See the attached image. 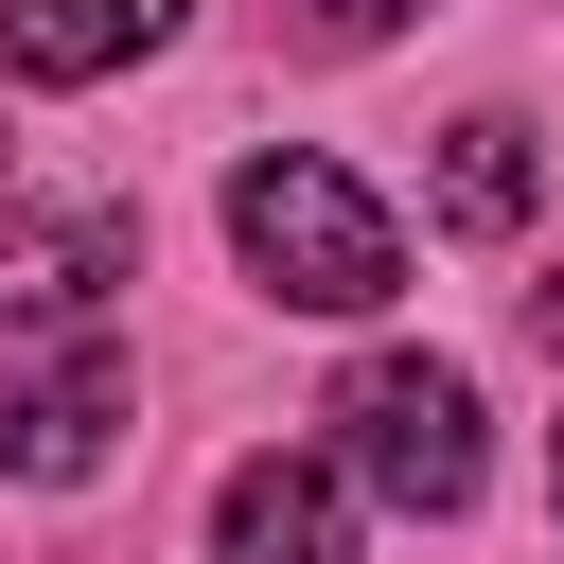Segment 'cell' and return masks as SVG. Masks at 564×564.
I'll return each mask as SVG.
<instances>
[{
    "label": "cell",
    "instance_id": "obj_1",
    "mask_svg": "<svg viewBox=\"0 0 564 564\" xmlns=\"http://www.w3.org/2000/svg\"><path fill=\"white\" fill-rule=\"evenodd\" d=\"M229 247H247V282H264V300H300V317H370V300L405 282L388 212H370L335 159H300V141L229 176Z\"/></svg>",
    "mask_w": 564,
    "mask_h": 564
},
{
    "label": "cell",
    "instance_id": "obj_2",
    "mask_svg": "<svg viewBox=\"0 0 564 564\" xmlns=\"http://www.w3.org/2000/svg\"><path fill=\"white\" fill-rule=\"evenodd\" d=\"M335 423H352V476L388 494V511H476V388L441 370V352H370L352 388H335Z\"/></svg>",
    "mask_w": 564,
    "mask_h": 564
},
{
    "label": "cell",
    "instance_id": "obj_3",
    "mask_svg": "<svg viewBox=\"0 0 564 564\" xmlns=\"http://www.w3.org/2000/svg\"><path fill=\"white\" fill-rule=\"evenodd\" d=\"M106 282H141V212H18L0 229V335H88Z\"/></svg>",
    "mask_w": 564,
    "mask_h": 564
},
{
    "label": "cell",
    "instance_id": "obj_4",
    "mask_svg": "<svg viewBox=\"0 0 564 564\" xmlns=\"http://www.w3.org/2000/svg\"><path fill=\"white\" fill-rule=\"evenodd\" d=\"M106 423H123V352L88 335L70 370H18V388H0V476L70 494V476H106Z\"/></svg>",
    "mask_w": 564,
    "mask_h": 564
},
{
    "label": "cell",
    "instance_id": "obj_5",
    "mask_svg": "<svg viewBox=\"0 0 564 564\" xmlns=\"http://www.w3.org/2000/svg\"><path fill=\"white\" fill-rule=\"evenodd\" d=\"M212 564H352V494H335V458H229V494H212Z\"/></svg>",
    "mask_w": 564,
    "mask_h": 564
},
{
    "label": "cell",
    "instance_id": "obj_6",
    "mask_svg": "<svg viewBox=\"0 0 564 564\" xmlns=\"http://www.w3.org/2000/svg\"><path fill=\"white\" fill-rule=\"evenodd\" d=\"M159 35H176V0H0V70L18 88H88V70L159 53Z\"/></svg>",
    "mask_w": 564,
    "mask_h": 564
},
{
    "label": "cell",
    "instance_id": "obj_7",
    "mask_svg": "<svg viewBox=\"0 0 564 564\" xmlns=\"http://www.w3.org/2000/svg\"><path fill=\"white\" fill-rule=\"evenodd\" d=\"M441 229H458V247H511V229H529V123H511V106L441 123Z\"/></svg>",
    "mask_w": 564,
    "mask_h": 564
},
{
    "label": "cell",
    "instance_id": "obj_8",
    "mask_svg": "<svg viewBox=\"0 0 564 564\" xmlns=\"http://www.w3.org/2000/svg\"><path fill=\"white\" fill-rule=\"evenodd\" d=\"M388 18H405V0H282V35H300V53H370Z\"/></svg>",
    "mask_w": 564,
    "mask_h": 564
},
{
    "label": "cell",
    "instance_id": "obj_9",
    "mask_svg": "<svg viewBox=\"0 0 564 564\" xmlns=\"http://www.w3.org/2000/svg\"><path fill=\"white\" fill-rule=\"evenodd\" d=\"M546 511H564V441H546Z\"/></svg>",
    "mask_w": 564,
    "mask_h": 564
}]
</instances>
